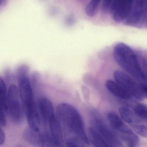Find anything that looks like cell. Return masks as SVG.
Here are the masks:
<instances>
[{
  "label": "cell",
  "mask_w": 147,
  "mask_h": 147,
  "mask_svg": "<svg viewBox=\"0 0 147 147\" xmlns=\"http://www.w3.org/2000/svg\"><path fill=\"white\" fill-rule=\"evenodd\" d=\"M57 113L60 120L70 132L86 145L89 144L83 118L74 106L66 103H61L57 106Z\"/></svg>",
  "instance_id": "1"
},
{
  "label": "cell",
  "mask_w": 147,
  "mask_h": 147,
  "mask_svg": "<svg viewBox=\"0 0 147 147\" xmlns=\"http://www.w3.org/2000/svg\"><path fill=\"white\" fill-rule=\"evenodd\" d=\"M114 58L117 63L134 78L145 81L140 59L134 51L127 45L118 43L114 49Z\"/></svg>",
  "instance_id": "2"
},
{
  "label": "cell",
  "mask_w": 147,
  "mask_h": 147,
  "mask_svg": "<svg viewBox=\"0 0 147 147\" xmlns=\"http://www.w3.org/2000/svg\"><path fill=\"white\" fill-rule=\"evenodd\" d=\"M109 122L114 131L127 144L128 147H137L139 139L137 135L123 121L116 113L109 112L107 115Z\"/></svg>",
  "instance_id": "3"
},
{
  "label": "cell",
  "mask_w": 147,
  "mask_h": 147,
  "mask_svg": "<svg viewBox=\"0 0 147 147\" xmlns=\"http://www.w3.org/2000/svg\"><path fill=\"white\" fill-rule=\"evenodd\" d=\"M91 121L95 128L112 147H124L112 128L109 127L96 111L91 112Z\"/></svg>",
  "instance_id": "4"
},
{
  "label": "cell",
  "mask_w": 147,
  "mask_h": 147,
  "mask_svg": "<svg viewBox=\"0 0 147 147\" xmlns=\"http://www.w3.org/2000/svg\"><path fill=\"white\" fill-rule=\"evenodd\" d=\"M7 99V114L10 119L14 123H20L22 120L23 109L18 87L15 85L9 87Z\"/></svg>",
  "instance_id": "5"
},
{
  "label": "cell",
  "mask_w": 147,
  "mask_h": 147,
  "mask_svg": "<svg viewBox=\"0 0 147 147\" xmlns=\"http://www.w3.org/2000/svg\"><path fill=\"white\" fill-rule=\"evenodd\" d=\"M113 75L115 81L125 88L133 98L138 101L144 99L145 95L142 86H141L134 80V78L121 71H115Z\"/></svg>",
  "instance_id": "6"
},
{
  "label": "cell",
  "mask_w": 147,
  "mask_h": 147,
  "mask_svg": "<svg viewBox=\"0 0 147 147\" xmlns=\"http://www.w3.org/2000/svg\"><path fill=\"white\" fill-rule=\"evenodd\" d=\"M135 0H123L113 13L115 22L120 23L126 20L132 12Z\"/></svg>",
  "instance_id": "7"
},
{
  "label": "cell",
  "mask_w": 147,
  "mask_h": 147,
  "mask_svg": "<svg viewBox=\"0 0 147 147\" xmlns=\"http://www.w3.org/2000/svg\"><path fill=\"white\" fill-rule=\"evenodd\" d=\"M22 137L26 142L33 147H44V134L35 131L28 127L24 130Z\"/></svg>",
  "instance_id": "8"
},
{
  "label": "cell",
  "mask_w": 147,
  "mask_h": 147,
  "mask_svg": "<svg viewBox=\"0 0 147 147\" xmlns=\"http://www.w3.org/2000/svg\"><path fill=\"white\" fill-rule=\"evenodd\" d=\"M38 106L42 122L47 125L49 120L55 116L52 103L48 98H43L39 100Z\"/></svg>",
  "instance_id": "9"
},
{
  "label": "cell",
  "mask_w": 147,
  "mask_h": 147,
  "mask_svg": "<svg viewBox=\"0 0 147 147\" xmlns=\"http://www.w3.org/2000/svg\"><path fill=\"white\" fill-rule=\"evenodd\" d=\"M105 86L108 90L117 97L126 100L133 98L130 93L116 81L108 80L105 82Z\"/></svg>",
  "instance_id": "10"
},
{
  "label": "cell",
  "mask_w": 147,
  "mask_h": 147,
  "mask_svg": "<svg viewBox=\"0 0 147 147\" xmlns=\"http://www.w3.org/2000/svg\"><path fill=\"white\" fill-rule=\"evenodd\" d=\"M119 113L122 119L130 125L131 127L141 123V119L138 117L134 111L127 106L120 107Z\"/></svg>",
  "instance_id": "11"
},
{
  "label": "cell",
  "mask_w": 147,
  "mask_h": 147,
  "mask_svg": "<svg viewBox=\"0 0 147 147\" xmlns=\"http://www.w3.org/2000/svg\"><path fill=\"white\" fill-rule=\"evenodd\" d=\"M88 136L90 142L94 147H112L94 128H89Z\"/></svg>",
  "instance_id": "12"
},
{
  "label": "cell",
  "mask_w": 147,
  "mask_h": 147,
  "mask_svg": "<svg viewBox=\"0 0 147 147\" xmlns=\"http://www.w3.org/2000/svg\"><path fill=\"white\" fill-rule=\"evenodd\" d=\"M48 125L50 129V133L52 136L57 140L63 143L64 137L62 128L56 116L54 117L49 120Z\"/></svg>",
  "instance_id": "13"
},
{
  "label": "cell",
  "mask_w": 147,
  "mask_h": 147,
  "mask_svg": "<svg viewBox=\"0 0 147 147\" xmlns=\"http://www.w3.org/2000/svg\"><path fill=\"white\" fill-rule=\"evenodd\" d=\"M7 90L2 78L0 79V117H6L7 114Z\"/></svg>",
  "instance_id": "14"
},
{
  "label": "cell",
  "mask_w": 147,
  "mask_h": 147,
  "mask_svg": "<svg viewBox=\"0 0 147 147\" xmlns=\"http://www.w3.org/2000/svg\"><path fill=\"white\" fill-rule=\"evenodd\" d=\"M102 0H91L86 6L85 13L89 17H94L97 13Z\"/></svg>",
  "instance_id": "15"
},
{
  "label": "cell",
  "mask_w": 147,
  "mask_h": 147,
  "mask_svg": "<svg viewBox=\"0 0 147 147\" xmlns=\"http://www.w3.org/2000/svg\"><path fill=\"white\" fill-rule=\"evenodd\" d=\"M45 138L44 147H66L63 143L60 142L54 139L50 133L45 132L44 133Z\"/></svg>",
  "instance_id": "16"
},
{
  "label": "cell",
  "mask_w": 147,
  "mask_h": 147,
  "mask_svg": "<svg viewBox=\"0 0 147 147\" xmlns=\"http://www.w3.org/2000/svg\"><path fill=\"white\" fill-rule=\"evenodd\" d=\"M133 111L141 120L147 121V105L139 103L134 107Z\"/></svg>",
  "instance_id": "17"
},
{
  "label": "cell",
  "mask_w": 147,
  "mask_h": 147,
  "mask_svg": "<svg viewBox=\"0 0 147 147\" xmlns=\"http://www.w3.org/2000/svg\"><path fill=\"white\" fill-rule=\"evenodd\" d=\"M133 129L138 134L142 137L147 138V126L142 123L133 126Z\"/></svg>",
  "instance_id": "18"
},
{
  "label": "cell",
  "mask_w": 147,
  "mask_h": 147,
  "mask_svg": "<svg viewBox=\"0 0 147 147\" xmlns=\"http://www.w3.org/2000/svg\"><path fill=\"white\" fill-rule=\"evenodd\" d=\"M115 0H103L102 3V10L104 13L110 11L112 5Z\"/></svg>",
  "instance_id": "19"
},
{
  "label": "cell",
  "mask_w": 147,
  "mask_h": 147,
  "mask_svg": "<svg viewBox=\"0 0 147 147\" xmlns=\"http://www.w3.org/2000/svg\"><path fill=\"white\" fill-rule=\"evenodd\" d=\"M66 147H85V146L78 140L75 139H70L66 142Z\"/></svg>",
  "instance_id": "20"
},
{
  "label": "cell",
  "mask_w": 147,
  "mask_h": 147,
  "mask_svg": "<svg viewBox=\"0 0 147 147\" xmlns=\"http://www.w3.org/2000/svg\"><path fill=\"white\" fill-rule=\"evenodd\" d=\"M140 60L142 69L145 76V80H147V58H142Z\"/></svg>",
  "instance_id": "21"
},
{
  "label": "cell",
  "mask_w": 147,
  "mask_h": 147,
  "mask_svg": "<svg viewBox=\"0 0 147 147\" xmlns=\"http://www.w3.org/2000/svg\"><path fill=\"white\" fill-rule=\"evenodd\" d=\"M5 135L3 130L1 129L0 131V145H3L5 142Z\"/></svg>",
  "instance_id": "22"
},
{
  "label": "cell",
  "mask_w": 147,
  "mask_h": 147,
  "mask_svg": "<svg viewBox=\"0 0 147 147\" xmlns=\"http://www.w3.org/2000/svg\"><path fill=\"white\" fill-rule=\"evenodd\" d=\"M142 87L145 96L147 97V85H142Z\"/></svg>",
  "instance_id": "23"
}]
</instances>
